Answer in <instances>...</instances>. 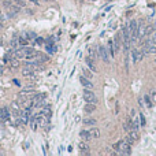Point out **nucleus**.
<instances>
[{"instance_id":"nucleus-1","label":"nucleus","mask_w":156,"mask_h":156,"mask_svg":"<svg viewBox=\"0 0 156 156\" xmlns=\"http://www.w3.org/2000/svg\"><path fill=\"white\" fill-rule=\"evenodd\" d=\"M114 148L116 149V153L119 155H130L132 151H130V144H129L126 140H122L119 142H116Z\"/></svg>"},{"instance_id":"nucleus-2","label":"nucleus","mask_w":156,"mask_h":156,"mask_svg":"<svg viewBox=\"0 0 156 156\" xmlns=\"http://www.w3.org/2000/svg\"><path fill=\"white\" fill-rule=\"evenodd\" d=\"M129 30H130V36H132V44L136 41V38H138V22L134 19H132L129 22Z\"/></svg>"},{"instance_id":"nucleus-3","label":"nucleus","mask_w":156,"mask_h":156,"mask_svg":"<svg viewBox=\"0 0 156 156\" xmlns=\"http://www.w3.org/2000/svg\"><path fill=\"white\" fill-rule=\"evenodd\" d=\"M84 100L86 101V103H95V104H97L96 95H95L90 89H86V88H85V90H84Z\"/></svg>"},{"instance_id":"nucleus-4","label":"nucleus","mask_w":156,"mask_h":156,"mask_svg":"<svg viewBox=\"0 0 156 156\" xmlns=\"http://www.w3.org/2000/svg\"><path fill=\"white\" fill-rule=\"evenodd\" d=\"M97 49H99V55H100V58L103 59V62H105V63H108L110 62V56H108V49L105 48V47H103V45H99L97 47Z\"/></svg>"},{"instance_id":"nucleus-5","label":"nucleus","mask_w":156,"mask_h":156,"mask_svg":"<svg viewBox=\"0 0 156 156\" xmlns=\"http://www.w3.org/2000/svg\"><path fill=\"white\" fill-rule=\"evenodd\" d=\"M145 53L142 52V49H133V62L134 63H138L144 59Z\"/></svg>"},{"instance_id":"nucleus-6","label":"nucleus","mask_w":156,"mask_h":156,"mask_svg":"<svg viewBox=\"0 0 156 156\" xmlns=\"http://www.w3.org/2000/svg\"><path fill=\"white\" fill-rule=\"evenodd\" d=\"M34 73H36V70L30 66H24V68H22V76L26 78H34Z\"/></svg>"},{"instance_id":"nucleus-7","label":"nucleus","mask_w":156,"mask_h":156,"mask_svg":"<svg viewBox=\"0 0 156 156\" xmlns=\"http://www.w3.org/2000/svg\"><path fill=\"white\" fill-rule=\"evenodd\" d=\"M34 118L37 119V123L40 125V126H47V125H48V118H47L41 111L38 112V114H36Z\"/></svg>"},{"instance_id":"nucleus-8","label":"nucleus","mask_w":156,"mask_h":156,"mask_svg":"<svg viewBox=\"0 0 156 156\" xmlns=\"http://www.w3.org/2000/svg\"><path fill=\"white\" fill-rule=\"evenodd\" d=\"M80 82H81V85L86 89H92L93 88V84H92V81H90V78H86L85 76L80 77Z\"/></svg>"},{"instance_id":"nucleus-9","label":"nucleus","mask_w":156,"mask_h":156,"mask_svg":"<svg viewBox=\"0 0 156 156\" xmlns=\"http://www.w3.org/2000/svg\"><path fill=\"white\" fill-rule=\"evenodd\" d=\"M10 116H11L10 108H8V107H1V108H0V119H1V120H7V119H10Z\"/></svg>"},{"instance_id":"nucleus-10","label":"nucleus","mask_w":156,"mask_h":156,"mask_svg":"<svg viewBox=\"0 0 156 156\" xmlns=\"http://www.w3.org/2000/svg\"><path fill=\"white\" fill-rule=\"evenodd\" d=\"M78 148H80V152L81 155H89V145L85 142V141H81L80 144H78Z\"/></svg>"},{"instance_id":"nucleus-11","label":"nucleus","mask_w":156,"mask_h":156,"mask_svg":"<svg viewBox=\"0 0 156 156\" xmlns=\"http://www.w3.org/2000/svg\"><path fill=\"white\" fill-rule=\"evenodd\" d=\"M85 63H86V66H88L89 70H90L92 73L97 71V67H96V64H95V60H93L92 58H89V56H88V58L85 59Z\"/></svg>"},{"instance_id":"nucleus-12","label":"nucleus","mask_w":156,"mask_h":156,"mask_svg":"<svg viewBox=\"0 0 156 156\" xmlns=\"http://www.w3.org/2000/svg\"><path fill=\"white\" fill-rule=\"evenodd\" d=\"M11 110L14 111L15 115H19L21 111H22V107H21V104L15 100V101H12V103H11Z\"/></svg>"},{"instance_id":"nucleus-13","label":"nucleus","mask_w":156,"mask_h":156,"mask_svg":"<svg viewBox=\"0 0 156 156\" xmlns=\"http://www.w3.org/2000/svg\"><path fill=\"white\" fill-rule=\"evenodd\" d=\"M145 29H147V26H145V24L141 21L140 24H138V38H144L145 37Z\"/></svg>"},{"instance_id":"nucleus-14","label":"nucleus","mask_w":156,"mask_h":156,"mask_svg":"<svg viewBox=\"0 0 156 156\" xmlns=\"http://www.w3.org/2000/svg\"><path fill=\"white\" fill-rule=\"evenodd\" d=\"M41 112H43V114H44V115L49 119V118L52 116V108H51V105H49V104H45L44 107L41 108Z\"/></svg>"},{"instance_id":"nucleus-15","label":"nucleus","mask_w":156,"mask_h":156,"mask_svg":"<svg viewBox=\"0 0 156 156\" xmlns=\"http://www.w3.org/2000/svg\"><path fill=\"white\" fill-rule=\"evenodd\" d=\"M80 137L82 138L84 141H89L92 140V136H90V133H89V130H81L80 132Z\"/></svg>"},{"instance_id":"nucleus-16","label":"nucleus","mask_w":156,"mask_h":156,"mask_svg":"<svg viewBox=\"0 0 156 156\" xmlns=\"http://www.w3.org/2000/svg\"><path fill=\"white\" fill-rule=\"evenodd\" d=\"M96 110V104L95 103H86V105L84 107V111L86 112V114H90V112H93Z\"/></svg>"},{"instance_id":"nucleus-17","label":"nucleus","mask_w":156,"mask_h":156,"mask_svg":"<svg viewBox=\"0 0 156 156\" xmlns=\"http://www.w3.org/2000/svg\"><path fill=\"white\" fill-rule=\"evenodd\" d=\"M89 133H90V136H92V140L93 138H99L100 137V130L97 128H90L89 129Z\"/></svg>"},{"instance_id":"nucleus-18","label":"nucleus","mask_w":156,"mask_h":156,"mask_svg":"<svg viewBox=\"0 0 156 156\" xmlns=\"http://www.w3.org/2000/svg\"><path fill=\"white\" fill-rule=\"evenodd\" d=\"M97 120L93 119V118H85L84 119V125L85 126H96Z\"/></svg>"},{"instance_id":"nucleus-19","label":"nucleus","mask_w":156,"mask_h":156,"mask_svg":"<svg viewBox=\"0 0 156 156\" xmlns=\"http://www.w3.org/2000/svg\"><path fill=\"white\" fill-rule=\"evenodd\" d=\"M8 63H10V67H12V68L19 67V59H16V58H11Z\"/></svg>"},{"instance_id":"nucleus-20","label":"nucleus","mask_w":156,"mask_h":156,"mask_svg":"<svg viewBox=\"0 0 156 156\" xmlns=\"http://www.w3.org/2000/svg\"><path fill=\"white\" fill-rule=\"evenodd\" d=\"M156 26L155 25H149V26H147V29H145V36H149V34H152L153 32H155Z\"/></svg>"},{"instance_id":"nucleus-21","label":"nucleus","mask_w":156,"mask_h":156,"mask_svg":"<svg viewBox=\"0 0 156 156\" xmlns=\"http://www.w3.org/2000/svg\"><path fill=\"white\" fill-rule=\"evenodd\" d=\"M144 101H145V105H147L148 108H151V107H152L153 101L151 100V97H149V95H145V96H144Z\"/></svg>"},{"instance_id":"nucleus-22","label":"nucleus","mask_w":156,"mask_h":156,"mask_svg":"<svg viewBox=\"0 0 156 156\" xmlns=\"http://www.w3.org/2000/svg\"><path fill=\"white\" fill-rule=\"evenodd\" d=\"M88 56H89V58H92V59L95 60V59L97 58L96 51H95V49H92V48H90V49H88Z\"/></svg>"},{"instance_id":"nucleus-23","label":"nucleus","mask_w":156,"mask_h":156,"mask_svg":"<svg viewBox=\"0 0 156 156\" xmlns=\"http://www.w3.org/2000/svg\"><path fill=\"white\" fill-rule=\"evenodd\" d=\"M47 52L52 55V53H55V52H56V48H55V47H52L51 44H48V45H47Z\"/></svg>"},{"instance_id":"nucleus-24","label":"nucleus","mask_w":156,"mask_h":156,"mask_svg":"<svg viewBox=\"0 0 156 156\" xmlns=\"http://www.w3.org/2000/svg\"><path fill=\"white\" fill-rule=\"evenodd\" d=\"M82 73H84V76L86 77V78H92V71H89L88 68H84V70H82Z\"/></svg>"},{"instance_id":"nucleus-25","label":"nucleus","mask_w":156,"mask_h":156,"mask_svg":"<svg viewBox=\"0 0 156 156\" xmlns=\"http://www.w3.org/2000/svg\"><path fill=\"white\" fill-rule=\"evenodd\" d=\"M149 97H151V100L153 101V104H156V89L149 93Z\"/></svg>"},{"instance_id":"nucleus-26","label":"nucleus","mask_w":156,"mask_h":156,"mask_svg":"<svg viewBox=\"0 0 156 156\" xmlns=\"http://www.w3.org/2000/svg\"><path fill=\"white\" fill-rule=\"evenodd\" d=\"M3 6L8 10V8H10V7L12 6V1H11V0H4V1H3Z\"/></svg>"},{"instance_id":"nucleus-27","label":"nucleus","mask_w":156,"mask_h":156,"mask_svg":"<svg viewBox=\"0 0 156 156\" xmlns=\"http://www.w3.org/2000/svg\"><path fill=\"white\" fill-rule=\"evenodd\" d=\"M149 40H151V43H152V44H155V45H156V32H153L152 37H151Z\"/></svg>"},{"instance_id":"nucleus-28","label":"nucleus","mask_w":156,"mask_h":156,"mask_svg":"<svg viewBox=\"0 0 156 156\" xmlns=\"http://www.w3.org/2000/svg\"><path fill=\"white\" fill-rule=\"evenodd\" d=\"M36 43H37V44H43V43H44V38H41V37H36Z\"/></svg>"},{"instance_id":"nucleus-29","label":"nucleus","mask_w":156,"mask_h":156,"mask_svg":"<svg viewBox=\"0 0 156 156\" xmlns=\"http://www.w3.org/2000/svg\"><path fill=\"white\" fill-rule=\"evenodd\" d=\"M140 119H141V125L144 126V125H145V119H144V115H142V114L140 115Z\"/></svg>"},{"instance_id":"nucleus-30","label":"nucleus","mask_w":156,"mask_h":156,"mask_svg":"<svg viewBox=\"0 0 156 156\" xmlns=\"http://www.w3.org/2000/svg\"><path fill=\"white\" fill-rule=\"evenodd\" d=\"M138 103H140V105H141V107H142V108L145 107V104L142 103V99H141V97H140V99H138Z\"/></svg>"},{"instance_id":"nucleus-31","label":"nucleus","mask_w":156,"mask_h":156,"mask_svg":"<svg viewBox=\"0 0 156 156\" xmlns=\"http://www.w3.org/2000/svg\"><path fill=\"white\" fill-rule=\"evenodd\" d=\"M16 44H19V43H18L16 40H12V41H11V45H12V47H15Z\"/></svg>"},{"instance_id":"nucleus-32","label":"nucleus","mask_w":156,"mask_h":156,"mask_svg":"<svg viewBox=\"0 0 156 156\" xmlns=\"http://www.w3.org/2000/svg\"><path fill=\"white\" fill-rule=\"evenodd\" d=\"M3 71H4V68H3V66H1V64H0V76H1V74H3Z\"/></svg>"},{"instance_id":"nucleus-33","label":"nucleus","mask_w":156,"mask_h":156,"mask_svg":"<svg viewBox=\"0 0 156 156\" xmlns=\"http://www.w3.org/2000/svg\"><path fill=\"white\" fill-rule=\"evenodd\" d=\"M14 84L18 85V86H21V84H19V81H18V80H14Z\"/></svg>"},{"instance_id":"nucleus-34","label":"nucleus","mask_w":156,"mask_h":156,"mask_svg":"<svg viewBox=\"0 0 156 156\" xmlns=\"http://www.w3.org/2000/svg\"><path fill=\"white\" fill-rule=\"evenodd\" d=\"M1 28H3V24H1V22H0V29H1Z\"/></svg>"},{"instance_id":"nucleus-35","label":"nucleus","mask_w":156,"mask_h":156,"mask_svg":"<svg viewBox=\"0 0 156 156\" xmlns=\"http://www.w3.org/2000/svg\"><path fill=\"white\" fill-rule=\"evenodd\" d=\"M0 15H1V12H0Z\"/></svg>"},{"instance_id":"nucleus-36","label":"nucleus","mask_w":156,"mask_h":156,"mask_svg":"<svg viewBox=\"0 0 156 156\" xmlns=\"http://www.w3.org/2000/svg\"><path fill=\"white\" fill-rule=\"evenodd\" d=\"M110 1H111V0H110Z\"/></svg>"}]
</instances>
